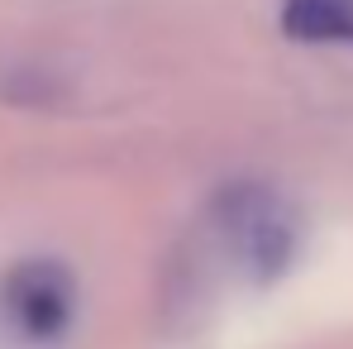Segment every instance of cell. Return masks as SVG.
<instances>
[{
    "mask_svg": "<svg viewBox=\"0 0 353 349\" xmlns=\"http://www.w3.org/2000/svg\"><path fill=\"white\" fill-rule=\"evenodd\" d=\"M5 296H10V311L19 321V330L34 335V340H53L72 316V283L58 263H24L10 278Z\"/></svg>",
    "mask_w": 353,
    "mask_h": 349,
    "instance_id": "cell-2",
    "label": "cell"
},
{
    "mask_svg": "<svg viewBox=\"0 0 353 349\" xmlns=\"http://www.w3.org/2000/svg\"><path fill=\"white\" fill-rule=\"evenodd\" d=\"M287 29L296 39H344V44H353V5L349 0H292Z\"/></svg>",
    "mask_w": 353,
    "mask_h": 349,
    "instance_id": "cell-3",
    "label": "cell"
},
{
    "mask_svg": "<svg viewBox=\"0 0 353 349\" xmlns=\"http://www.w3.org/2000/svg\"><path fill=\"white\" fill-rule=\"evenodd\" d=\"M210 234L220 254L253 283H272L296 258V211L268 182H230L210 201Z\"/></svg>",
    "mask_w": 353,
    "mask_h": 349,
    "instance_id": "cell-1",
    "label": "cell"
}]
</instances>
